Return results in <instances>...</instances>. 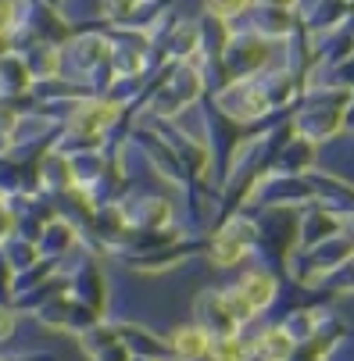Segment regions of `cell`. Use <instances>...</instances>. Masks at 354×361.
<instances>
[{
    "instance_id": "obj_1",
    "label": "cell",
    "mask_w": 354,
    "mask_h": 361,
    "mask_svg": "<svg viewBox=\"0 0 354 361\" xmlns=\"http://www.w3.org/2000/svg\"><path fill=\"white\" fill-rule=\"evenodd\" d=\"M11 329H15V319H11V312H8V307H0V340H4V336H11Z\"/></svg>"
}]
</instances>
